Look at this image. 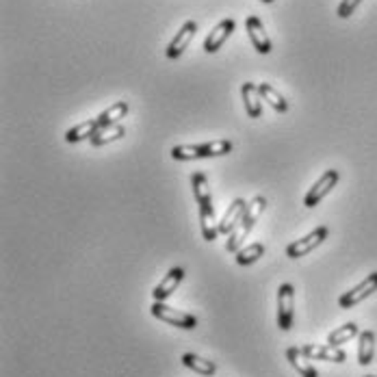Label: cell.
Segmentation results:
<instances>
[{"label":"cell","instance_id":"13","mask_svg":"<svg viewBox=\"0 0 377 377\" xmlns=\"http://www.w3.org/2000/svg\"><path fill=\"white\" fill-rule=\"evenodd\" d=\"M241 95H243V102H245V111L249 118H260L262 115V98H260V89L258 85L254 83H243L241 87Z\"/></svg>","mask_w":377,"mask_h":377},{"label":"cell","instance_id":"6","mask_svg":"<svg viewBox=\"0 0 377 377\" xmlns=\"http://www.w3.org/2000/svg\"><path fill=\"white\" fill-rule=\"evenodd\" d=\"M339 180H341V174H339L336 170H328L326 174H323V176L312 185V189L308 191V195H306V200H304V206L314 208L323 197H326V195L336 187Z\"/></svg>","mask_w":377,"mask_h":377},{"label":"cell","instance_id":"16","mask_svg":"<svg viewBox=\"0 0 377 377\" xmlns=\"http://www.w3.org/2000/svg\"><path fill=\"white\" fill-rule=\"evenodd\" d=\"M258 89H260V98H262L269 106H272L274 111H278V113H286V111H289V102H286V98H284L274 85L260 83Z\"/></svg>","mask_w":377,"mask_h":377},{"label":"cell","instance_id":"1","mask_svg":"<svg viewBox=\"0 0 377 377\" xmlns=\"http://www.w3.org/2000/svg\"><path fill=\"white\" fill-rule=\"evenodd\" d=\"M264 206H267V200H264L262 195H256V197L247 204V208H245V212H243L241 222H239L237 228L228 234V241H226V249H228V252H239V247H241L243 241L249 237L254 224L258 222V217L262 215Z\"/></svg>","mask_w":377,"mask_h":377},{"label":"cell","instance_id":"28","mask_svg":"<svg viewBox=\"0 0 377 377\" xmlns=\"http://www.w3.org/2000/svg\"><path fill=\"white\" fill-rule=\"evenodd\" d=\"M262 3H267V5H269V3H274V0H262Z\"/></svg>","mask_w":377,"mask_h":377},{"label":"cell","instance_id":"5","mask_svg":"<svg viewBox=\"0 0 377 377\" xmlns=\"http://www.w3.org/2000/svg\"><path fill=\"white\" fill-rule=\"evenodd\" d=\"M326 239H328V228H326V226H319V228H314L310 234H306L304 239L291 243V245L286 247V256H289V258H301V256L310 254L312 249H316Z\"/></svg>","mask_w":377,"mask_h":377},{"label":"cell","instance_id":"19","mask_svg":"<svg viewBox=\"0 0 377 377\" xmlns=\"http://www.w3.org/2000/svg\"><path fill=\"white\" fill-rule=\"evenodd\" d=\"M98 130H100V122H98V120L83 122V124L74 126L72 130H68L66 141H68V143H78V141H83V139H91Z\"/></svg>","mask_w":377,"mask_h":377},{"label":"cell","instance_id":"25","mask_svg":"<svg viewBox=\"0 0 377 377\" xmlns=\"http://www.w3.org/2000/svg\"><path fill=\"white\" fill-rule=\"evenodd\" d=\"M262 254H264V245L262 243H252V245L237 252V262L241 267H247V264L256 262L258 258H262Z\"/></svg>","mask_w":377,"mask_h":377},{"label":"cell","instance_id":"20","mask_svg":"<svg viewBox=\"0 0 377 377\" xmlns=\"http://www.w3.org/2000/svg\"><path fill=\"white\" fill-rule=\"evenodd\" d=\"M182 364H185L187 368L200 373V375H215V373H217V364L200 358L197 353H185V356H182Z\"/></svg>","mask_w":377,"mask_h":377},{"label":"cell","instance_id":"23","mask_svg":"<svg viewBox=\"0 0 377 377\" xmlns=\"http://www.w3.org/2000/svg\"><path fill=\"white\" fill-rule=\"evenodd\" d=\"M358 334H360V330H358L356 323H345L343 328H336V330L328 336V345H332V347L345 345V343H349L351 339H356Z\"/></svg>","mask_w":377,"mask_h":377},{"label":"cell","instance_id":"22","mask_svg":"<svg viewBox=\"0 0 377 377\" xmlns=\"http://www.w3.org/2000/svg\"><path fill=\"white\" fill-rule=\"evenodd\" d=\"M126 113H128V102H115L106 111H102L95 120L100 122V126H111V124H118V120H122Z\"/></svg>","mask_w":377,"mask_h":377},{"label":"cell","instance_id":"10","mask_svg":"<svg viewBox=\"0 0 377 377\" xmlns=\"http://www.w3.org/2000/svg\"><path fill=\"white\" fill-rule=\"evenodd\" d=\"M301 351L308 356V358H314V360H323V362H345V351L339 349V347H332V345H301Z\"/></svg>","mask_w":377,"mask_h":377},{"label":"cell","instance_id":"12","mask_svg":"<svg viewBox=\"0 0 377 377\" xmlns=\"http://www.w3.org/2000/svg\"><path fill=\"white\" fill-rule=\"evenodd\" d=\"M245 208H247V202H245L243 197H237V200L230 204V208H228L226 215H224V220L220 222V232H222V234H230V232L237 228V224L241 222Z\"/></svg>","mask_w":377,"mask_h":377},{"label":"cell","instance_id":"3","mask_svg":"<svg viewBox=\"0 0 377 377\" xmlns=\"http://www.w3.org/2000/svg\"><path fill=\"white\" fill-rule=\"evenodd\" d=\"M293 308H295V289L284 282L278 289V328L289 332L293 328Z\"/></svg>","mask_w":377,"mask_h":377},{"label":"cell","instance_id":"18","mask_svg":"<svg viewBox=\"0 0 377 377\" xmlns=\"http://www.w3.org/2000/svg\"><path fill=\"white\" fill-rule=\"evenodd\" d=\"M375 358V334L371 330L360 332V345H358V362L362 366L371 364Z\"/></svg>","mask_w":377,"mask_h":377},{"label":"cell","instance_id":"26","mask_svg":"<svg viewBox=\"0 0 377 377\" xmlns=\"http://www.w3.org/2000/svg\"><path fill=\"white\" fill-rule=\"evenodd\" d=\"M172 156L176 160H195V158H202L200 156V145H176L172 150Z\"/></svg>","mask_w":377,"mask_h":377},{"label":"cell","instance_id":"15","mask_svg":"<svg viewBox=\"0 0 377 377\" xmlns=\"http://www.w3.org/2000/svg\"><path fill=\"white\" fill-rule=\"evenodd\" d=\"M286 358L293 364V368L301 375V377H319L316 368L310 364V358L301 351V347H289L286 349Z\"/></svg>","mask_w":377,"mask_h":377},{"label":"cell","instance_id":"17","mask_svg":"<svg viewBox=\"0 0 377 377\" xmlns=\"http://www.w3.org/2000/svg\"><path fill=\"white\" fill-rule=\"evenodd\" d=\"M126 135L124 126L120 124H111V126H100V130L89 139L93 148H100V145H106V143H111V141H118Z\"/></svg>","mask_w":377,"mask_h":377},{"label":"cell","instance_id":"11","mask_svg":"<svg viewBox=\"0 0 377 377\" xmlns=\"http://www.w3.org/2000/svg\"><path fill=\"white\" fill-rule=\"evenodd\" d=\"M182 280H185V269H182V267H174L172 272H170L163 280H160V284L154 289V293H152L154 299H156V301H165V299L178 289V284H180Z\"/></svg>","mask_w":377,"mask_h":377},{"label":"cell","instance_id":"8","mask_svg":"<svg viewBox=\"0 0 377 377\" xmlns=\"http://www.w3.org/2000/svg\"><path fill=\"white\" fill-rule=\"evenodd\" d=\"M234 29H237V24H234V20H222L217 26H215L210 33H208V37L204 39V50L206 52H210V55H212V52H217L226 41H228V37L234 33Z\"/></svg>","mask_w":377,"mask_h":377},{"label":"cell","instance_id":"14","mask_svg":"<svg viewBox=\"0 0 377 377\" xmlns=\"http://www.w3.org/2000/svg\"><path fill=\"white\" fill-rule=\"evenodd\" d=\"M200 228H202V237L204 241H215L222 232H220V224L215 220V208L212 204L208 206H200Z\"/></svg>","mask_w":377,"mask_h":377},{"label":"cell","instance_id":"7","mask_svg":"<svg viewBox=\"0 0 377 377\" xmlns=\"http://www.w3.org/2000/svg\"><path fill=\"white\" fill-rule=\"evenodd\" d=\"M195 33H197V24H195L193 20L185 22L182 29L176 33V37L170 41V46H167V50H165V55H167L170 59H178L182 52L187 50V46L191 43V39L195 37Z\"/></svg>","mask_w":377,"mask_h":377},{"label":"cell","instance_id":"4","mask_svg":"<svg viewBox=\"0 0 377 377\" xmlns=\"http://www.w3.org/2000/svg\"><path fill=\"white\" fill-rule=\"evenodd\" d=\"M377 291V272L375 274H371V276H366L358 286H353L351 291H347V293H343L341 295V299H339V306L341 308H353V306H358L360 301H364L366 297H371L373 293Z\"/></svg>","mask_w":377,"mask_h":377},{"label":"cell","instance_id":"29","mask_svg":"<svg viewBox=\"0 0 377 377\" xmlns=\"http://www.w3.org/2000/svg\"><path fill=\"white\" fill-rule=\"evenodd\" d=\"M364 377H377V375H364Z\"/></svg>","mask_w":377,"mask_h":377},{"label":"cell","instance_id":"24","mask_svg":"<svg viewBox=\"0 0 377 377\" xmlns=\"http://www.w3.org/2000/svg\"><path fill=\"white\" fill-rule=\"evenodd\" d=\"M232 152V141L228 139H217V141H208L200 145V156L210 158V156H224Z\"/></svg>","mask_w":377,"mask_h":377},{"label":"cell","instance_id":"2","mask_svg":"<svg viewBox=\"0 0 377 377\" xmlns=\"http://www.w3.org/2000/svg\"><path fill=\"white\" fill-rule=\"evenodd\" d=\"M150 310L156 319H160L163 323H170V326H174V328H180V330L197 328V316L182 312V310H176V308L167 306L165 301H154Z\"/></svg>","mask_w":377,"mask_h":377},{"label":"cell","instance_id":"9","mask_svg":"<svg viewBox=\"0 0 377 377\" xmlns=\"http://www.w3.org/2000/svg\"><path fill=\"white\" fill-rule=\"evenodd\" d=\"M245 29H247V35H249L252 46L260 52V55H269V52H272V41H269V37H267V33H264L262 22H260L256 16H249V18L245 20Z\"/></svg>","mask_w":377,"mask_h":377},{"label":"cell","instance_id":"27","mask_svg":"<svg viewBox=\"0 0 377 377\" xmlns=\"http://www.w3.org/2000/svg\"><path fill=\"white\" fill-rule=\"evenodd\" d=\"M360 3H362V0H343V3L339 5V9H336V16H339V18H349V16H353V11L358 9Z\"/></svg>","mask_w":377,"mask_h":377},{"label":"cell","instance_id":"21","mask_svg":"<svg viewBox=\"0 0 377 377\" xmlns=\"http://www.w3.org/2000/svg\"><path fill=\"white\" fill-rule=\"evenodd\" d=\"M191 185H193V195L197 200V206H208L212 204L210 200V187H208V180L202 172H195L191 176Z\"/></svg>","mask_w":377,"mask_h":377}]
</instances>
